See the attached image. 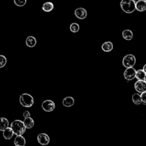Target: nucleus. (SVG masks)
I'll use <instances>...</instances> for the list:
<instances>
[{
	"mask_svg": "<svg viewBox=\"0 0 146 146\" xmlns=\"http://www.w3.org/2000/svg\"><path fill=\"white\" fill-rule=\"evenodd\" d=\"M10 127L13 129L14 134L17 136L23 135L26 129L23 121L20 120H14L11 123Z\"/></svg>",
	"mask_w": 146,
	"mask_h": 146,
	"instance_id": "f257e3e1",
	"label": "nucleus"
},
{
	"mask_svg": "<svg viewBox=\"0 0 146 146\" xmlns=\"http://www.w3.org/2000/svg\"><path fill=\"white\" fill-rule=\"evenodd\" d=\"M120 6L121 10L125 13H132L136 10V3L133 0H121Z\"/></svg>",
	"mask_w": 146,
	"mask_h": 146,
	"instance_id": "f03ea898",
	"label": "nucleus"
},
{
	"mask_svg": "<svg viewBox=\"0 0 146 146\" xmlns=\"http://www.w3.org/2000/svg\"><path fill=\"white\" fill-rule=\"evenodd\" d=\"M33 97L27 93H23L19 97L20 104L25 107H31L34 104Z\"/></svg>",
	"mask_w": 146,
	"mask_h": 146,
	"instance_id": "7ed1b4c3",
	"label": "nucleus"
},
{
	"mask_svg": "<svg viewBox=\"0 0 146 146\" xmlns=\"http://www.w3.org/2000/svg\"><path fill=\"white\" fill-rule=\"evenodd\" d=\"M136 58L133 54H127L123 57L122 64L126 68L133 67L136 63Z\"/></svg>",
	"mask_w": 146,
	"mask_h": 146,
	"instance_id": "20e7f679",
	"label": "nucleus"
},
{
	"mask_svg": "<svg viewBox=\"0 0 146 146\" xmlns=\"http://www.w3.org/2000/svg\"><path fill=\"white\" fill-rule=\"evenodd\" d=\"M42 108L46 112H51L55 108V103L51 100H45L42 103Z\"/></svg>",
	"mask_w": 146,
	"mask_h": 146,
	"instance_id": "39448f33",
	"label": "nucleus"
},
{
	"mask_svg": "<svg viewBox=\"0 0 146 146\" xmlns=\"http://www.w3.org/2000/svg\"><path fill=\"white\" fill-rule=\"evenodd\" d=\"M136 70L133 67L127 68L124 72V77L127 80H132L136 78Z\"/></svg>",
	"mask_w": 146,
	"mask_h": 146,
	"instance_id": "423d86ee",
	"label": "nucleus"
},
{
	"mask_svg": "<svg viewBox=\"0 0 146 146\" xmlns=\"http://www.w3.org/2000/svg\"><path fill=\"white\" fill-rule=\"evenodd\" d=\"M37 140L42 145H47L50 143V139L48 135L45 133H40L37 136Z\"/></svg>",
	"mask_w": 146,
	"mask_h": 146,
	"instance_id": "0eeeda50",
	"label": "nucleus"
},
{
	"mask_svg": "<svg viewBox=\"0 0 146 146\" xmlns=\"http://www.w3.org/2000/svg\"><path fill=\"white\" fill-rule=\"evenodd\" d=\"M135 90L140 94L146 92V83L144 80H137L134 84Z\"/></svg>",
	"mask_w": 146,
	"mask_h": 146,
	"instance_id": "6e6552de",
	"label": "nucleus"
},
{
	"mask_svg": "<svg viewBox=\"0 0 146 146\" xmlns=\"http://www.w3.org/2000/svg\"><path fill=\"white\" fill-rule=\"evenodd\" d=\"M74 14L76 17L79 19H83L87 16V12L86 10L82 7H79L75 9Z\"/></svg>",
	"mask_w": 146,
	"mask_h": 146,
	"instance_id": "1a4fd4ad",
	"label": "nucleus"
},
{
	"mask_svg": "<svg viewBox=\"0 0 146 146\" xmlns=\"http://www.w3.org/2000/svg\"><path fill=\"white\" fill-rule=\"evenodd\" d=\"M14 144L15 146H25L26 140L22 135L17 136L14 139Z\"/></svg>",
	"mask_w": 146,
	"mask_h": 146,
	"instance_id": "9d476101",
	"label": "nucleus"
},
{
	"mask_svg": "<svg viewBox=\"0 0 146 146\" xmlns=\"http://www.w3.org/2000/svg\"><path fill=\"white\" fill-rule=\"evenodd\" d=\"M75 100L71 96H67L62 100V104L67 107H72L74 104Z\"/></svg>",
	"mask_w": 146,
	"mask_h": 146,
	"instance_id": "9b49d317",
	"label": "nucleus"
},
{
	"mask_svg": "<svg viewBox=\"0 0 146 146\" xmlns=\"http://www.w3.org/2000/svg\"><path fill=\"white\" fill-rule=\"evenodd\" d=\"M136 10L140 12L144 11L146 10V2L145 0H139L136 3Z\"/></svg>",
	"mask_w": 146,
	"mask_h": 146,
	"instance_id": "f8f14e48",
	"label": "nucleus"
},
{
	"mask_svg": "<svg viewBox=\"0 0 146 146\" xmlns=\"http://www.w3.org/2000/svg\"><path fill=\"white\" fill-rule=\"evenodd\" d=\"M2 132H3V136L6 140L11 139L14 134L11 127L7 128V129L3 130Z\"/></svg>",
	"mask_w": 146,
	"mask_h": 146,
	"instance_id": "ddd939ff",
	"label": "nucleus"
},
{
	"mask_svg": "<svg viewBox=\"0 0 146 146\" xmlns=\"http://www.w3.org/2000/svg\"><path fill=\"white\" fill-rule=\"evenodd\" d=\"M113 43L111 42L107 41V42H104L102 44V49L103 51L108 52H110L111 51H112V50L113 49Z\"/></svg>",
	"mask_w": 146,
	"mask_h": 146,
	"instance_id": "4468645a",
	"label": "nucleus"
},
{
	"mask_svg": "<svg viewBox=\"0 0 146 146\" xmlns=\"http://www.w3.org/2000/svg\"><path fill=\"white\" fill-rule=\"evenodd\" d=\"M36 44V39L33 36H29L26 39V44L29 47H34Z\"/></svg>",
	"mask_w": 146,
	"mask_h": 146,
	"instance_id": "2eb2a0df",
	"label": "nucleus"
},
{
	"mask_svg": "<svg viewBox=\"0 0 146 146\" xmlns=\"http://www.w3.org/2000/svg\"><path fill=\"white\" fill-rule=\"evenodd\" d=\"M122 36L123 38L127 40H130L133 38V33L129 29H126L123 31Z\"/></svg>",
	"mask_w": 146,
	"mask_h": 146,
	"instance_id": "dca6fc26",
	"label": "nucleus"
},
{
	"mask_svg": "<svg viewBox=\"0 0 146 146\" xmlns=\"http://www.w3.org/2000/svg\"><path fill=\"white\" fill-rule=\"evenodd\" d=\"M9 128V121L6 117L0 118V131Z\"/></svg>",
	"mask_w": 146,
	"mask_h": 146,
	"instance_id": "f3484780",
	"label": "nucleus"
},
{
	"mask_svg": "<svg viewBox=\"0 0 146 146\" xmlns=\"http://www.w3.org/2000/svg\"><path fill=\"white\" fill-rule=\"evenodd\" d=\"M23 123L26 128L27 129H31L34 125V121L33 119L31 117L25 119L23 120Z\"/></svg>",
	"mask_w": 146,
	"mask_h": 146,
	"instance_id": "a211bd4d",
	"label": "nucleus"
},
{
	"mask_svg": "<svg viewBox=\"0 0 146 146\" xmlns=\"http://www.w3.org/2000/svg\"><path fill=\"white\" fill-rule=\"evenodd\" d=\"M42 10L45 12H50L54 9V4L51 2H46L42 5Z\"/></svg>",
	"mask_w": 146,
	"mask_h": 146,
	"instance_id": "6ab92c4d",
	"label": "nucleus"
},
{
	"mask_svg": "<svg viewBox=\"0 0 146 146\" xmlns=\"http://www.w3.org/2000/svg\"><path fill=\"white\" fill-rule=\"evenodd\" d=\"M132 100L133 103L136 105H139L142 103L141 94L140 95L138 93H135L132 95Z\"/></svg>",
	"mask_w": 146,
	"mask_h": 146,
	"instance_id": "aec40b11",
	"label": "nucleus"
},
{
	"mask_svg": "<svg viewBox=\"0 0 146 146\" xmlns=\"http://www.w3.org/2000/svg\"><path fill=\"white\" fill-rule=\"evenodd\" d=\"M146 76V73L143 69H139L136 71V78L138 80H144Z\"/></svg>",
	"mask_w": 146,
	"mask_h": 146,
	"instance_id": "412c9836",
	"label": "nucleus"
},
{
	"mask_svg": "<svg viewBox=\"0 0 146 146\" xmlns=\"http://www.w3.org/2000/svg\"><path fill=\"white\" fill-rule=\"evenodd\" d=\"M79 25L77 23L74 22L71 23L70 26V30L72 33H77L79 30Z\"/></svg>",
	"mask_w": 146,
	"mask_h": 146,
	"instance_id": "4be33fe9",
	"label": "nucleus"
},
{
	"mask_svg": "<svg viewBox=\"0 0 146 146\" xmlns=\"http://www.w3.org/2000/svg\"><path fill=\"white\" fill-rule=\"evenodd\" d=\"M27 0H14L15 5L18 7H22L26 3Z\"/></svg>",
	"mask_w": 146,
	"mask_h": 146,
	"instance_id": "5701e85b",
	"label": "nucleus"
},
{
	"mask_svg": "<svg viewBox=\"0 0 146 146\" xmlns=\"http://www.w3.org/2000/svg\"><path fill=\"white\" fill-rule=\"evenodd\" d=\"M7 63V59L6 58L2 55H0V67L2 68L4 67Z\"/></svg>",
	"mask_w": 146,
	"mask_h": 146,
	"instance_id": "b1692460",
	"label": "nucleus"
},
{
	"mask_svg": "<svg viewBox=\"0 0 146 146\" xmlns=\"http://www.w3.org/2000/svg\"><path fill=\"white\" fill-rule=\"evenodd\" d=\"M141 97L142 102L146 104V92H144L141 94Z\"/></svg>",
	"mask_w": 146,
	"mask_h": 146,
	"instance_id": "393cba45",
	"label": "nucleus"
},
{
	"mask_svg": "<svg viewBox=\"0 0 146 146\" xmlns=\"http://www.w3.org/2000/svg\"><path fill=\"white\" fill-rule=\"evenodd\" d=\"M23 117H24L25 119L28 118V117H30V112L29 111H25L23 112Z\"/></svg>",
	"mask_w": 146,
	"mask_h": 146,
	"instance_id": "a878e982",
	"label": "nucleus"
},
{
	"mask_svg": "<svg viewBox=\"0 0 146 146\" xmlns=\"http://www.w3.org/2000/svg\"><path fill=\"white\" fill-rule=\"evenodd\" d=\"M143 70H144V71L146 73V64L144 65L143 68Z\"/></svg>",
	"mask_w": 146,
	"mask_h": 146,
	"instance_id": "bb28decb",
	"label": "nucleus"
},
{
	"mask_svg": "<svg viewBox=\"0 0 146 146\" xmlns=\"http://www.w3.org/2000/svg\"><path fill=\"white\" fill-rule=\"evenodd\" d=\"M133 1L135 3H136V2H138L139 0H133Z\"/></svg>",
	"mask_w": 146,
	"mask_h": 146,
	"instance_id": "cd10ccee",
	"label": "nucleus"
},
{
	"mask_svg": "<svg viewBox=\"0 0 146 146\" xmlns=\"http://www.w3.org/2000/svg\"><path fill=\"white\" fill-rule=\"evenodd\" d=\"M144 81L145 82V83H146V76H145V80H144Z\"/></svg>",
	"mask_w": 146,
	"mask_h": 146,
	"instance_id": "c85d7f7f",
	"label": "nucleus"
},
{
	"mask_svg": "<svg viewBox=\"0 0 146 146\" xmlns=\"http://www.w3.org/2000/svg\"><path fill=\"white\" fill-rule=\"evenodd\" d=\"M145 2H146V0H145Z\"/></svg>",
	"mask_w": 146,
	"mask_h": 146,
	"instance_id": "c756f323",
	"label": "nucleus"
}]
</instances>
